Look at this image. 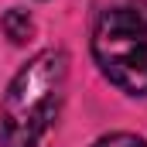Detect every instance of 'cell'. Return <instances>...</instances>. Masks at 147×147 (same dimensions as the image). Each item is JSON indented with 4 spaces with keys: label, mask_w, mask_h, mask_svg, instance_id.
Wrapping results in <instances>:
<instances>
[{
    "label": "cell",
    "mask_w": 147,
    "mask_h": 147,
    "mask_svg": "<svg viewBox=\"0 0 147 147\" xmlns=\"http://www.w3.org/2000/svg\"><path fill=\"white\" fill-rule=\"evenodd\" d=\"M69 79V55L45 48L14 75L0 103V147H38L51 127Z\"/></svg>",
    "instance_id": "cell-1"
},
{
    "label": "cell",
    "mask_w": 147,
    "mask_h": 147,
    "mask_svg": "<svg viewBox=\"0 0 147 147\" xmlns=\"http://www.w3.org/2000/svg\"><path fill=\"white\" fill-rule=\"evenodd\" d=\"M92 58L127 96H147V0H123L99 10L92 24Z\"/></svg>",
    "instance_id": "cell-2"
},
{
    "label": "cell",
    "mask_w": 147,
    "mask_h": 147,
    "mask_svg": "<svg viewBox=\"0 0 147 147\" xmlns=\"http://www.w3.org/2000/svg\"><path fill=\"white\" fill-rule=\"evenodd\" d=\"M0 28H3V34L10 38L14 45H24L28 38L34 34V21H31L28 10H7L3 21H0Z\"/></svg>",
    "instance_id": "cell-3"
},
{
    "label": "cell",
    "mask_w": 147,
    "mask_h": 147,
    "mask_svg": "<svg viewBox=\"0 0 147 147\" xmlns=\"http://www.w3.org/2000/svg\"><path fill=\"white\" fill-rule=\"evenodd\" d=\"M92 147H147V140L137 134H110V137H99Z\"/></svg>",
    "instance_id": "cell-4"
}]
</instances>
